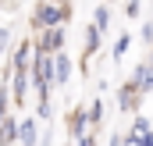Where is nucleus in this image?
<instances>
[{
	"mask_svg": "<svg viewBox=\"0 0 153 146\" xmlns=\"http://www.w3.org/2000/svg\"><path fill=\"white\" fill-rule=\"evenodd\" d=\"M18 139V121L7 114L4 121H0V146H7V143H14Z\"/></svg>",
	"mask_w": 153,
	"mask_h": 146,
	"instance_id": "nucleus-7",
	"label": "nucleus"
},
{
	"mask_svg": "<svg viewBox=\"0 0 153 146\" xmlns=\"http://www.w3.org/2000/svg\"><path fill=\"white\" fill-rule=\"evenodd\" d=\"M61 4H68V0H61Z\"/></svg>",
	"mask_w": 153,
	"mask_h": 146,
	"instance_id": "nucleus-20",
	"label": "nucleus"
},
{
	"mask_svg": "<svg viewBox=\"0 0 153 146\" xmlns=\"http://www.w3.org/2000/svg\"><path fill=\"white\" fill-rule=\"evenodd\" d=\"M25 86H29V72H14V100H25Z\"/></svg>",
	"mask_w": 153,
	"mask_h": 146,
	"instance_id": "nucleus-11",
	"label": "nucleus"
},
{
	"mask_svg": "<svg viewBox=\"0 0 153 146\" xmlns=\"http://www.w3.org/2000/svg\"><path fill=\"white\" fill-rule=\"evenodd\" d=\"M85 121H89V114H85V110H75V114H71V136H75V143L85 136Z\"/></svg>",
	"mask_w": 153,
	"mask_h": 146,
	"instance_id": "nucleus-8",
	"label": "nucleus"
},
{
	"mask_svg": "<svg viewBox=\"0 0 153 146\" xmlns=\"http://www.w3.org/2000/svg\"><path fill=\"white\" fill-rule=\"evenodd\" d=\"M100 118H103V104L93 100V107H89V125H100Z\"/></svg>",
	"mask_w": 153,
	"mask_h": 146,
	"instance_id": "nucleus-13",
	"label": "nucleus"
},
{
	"mask_svg": "<svg viewBox=\"0 0 153 146\" xmlns=\"http://www.w3.org/2000/svg\"><path fill=\"white\" fill-rule=\"evenodd\" d=\"M135 93H139V89H135V86L128 82V86H125V89L117 93V104H121L125 110H132V107H135Z\"/></svg>",
	"mask_w": 153,
	"mask_h": 146,
	"instance_id": "nucleus-9",
	"label": "nucleus"
},
{
	"mask_svg": "<svg viewBox=\"0 0 153 146\" xmlns=\"http://www.w3.org/2000/svg\"><path fill=\"white\" fill-rule=\"evenodd\" d=\"M68 78H71V57L64 50H57L53 54V86H68Z\"/></svg>",
	"mask_w": 153,
	"mask_h": 146,
	"instance_id": "nucleus-3",
	"label": "nucleus"
},
{
	"mask_svg": "<svg viewBox=\"0 0 153 146\" xmlns=\"http://www.w3.org/2000/svg\"><path fill=\"white\" fill-rule=\"evenodd\" d=\"M68 14H71V7L68 4H53V0H43L36 11H32V25L36 29H46V25H64L68 22Z\"/></svg>",
	"mask_w": 153,
	"mask_h": 146,
	"instance_id": "nucleus-1",
	"label": "nucleus"
},
{
	"mask_svg": "<svg viewBox=\"0 0 153 146\" xmlns=\"http://www.w3.org/2000/svg\"><path fill=\"white\" fill-rule=\"evenodd\" d=\"M96 50H100V29L89 25L85 29V54H96Z\"/></svg>",
	"mask_w": 153,
	"mask_h": 146,
	"instance_id": "nucleus-10",
	"label": "nucleus"
},
{
	"mask_svg": "<svg viewBox=\"0 0 153 146\" xmlns=\"http://www.w3.org/2000/svg\"><path fill=\"white\" fill-rule=\"evenodd\" d=\"M111 146H125V139H117V136H114V139H111Z\"/></svg>",
	"mask_w": 153,
	"mask_h": 146,
	"instance_id": "nucleus-19",
	"label": "nucleus"
},
{
	"mask_svg": "<svg viewBox=\"0 0 153 146\" xmlns=\"http://www.w3.org/2000/svg\"><path fill=\"white\" fill-rule=\"evenodd\" d=\"M139 11H143L139 0H128V4H125V14H128V18H139Z\"/></svg>",
	"mask_w": 153,
	"mask_h": 146,
	"instance_id": "nucleus-15",
	"label": "nucleus"
},
{
	"mask_svg": "<svg viewBox=\"0 0 153 146\" xmlns=\"http://www.w3.org/2000/svg\"><path fill=\"white\" fill-rule=\"evenodd\" d=\"M4 46H7V29H0V54H4Z\"/></svg>",
	"mask_w": 153,
	"mask_h": 146,
	"instance_id": "nucleus-18",
	"label": "nucleus"
},
{
	"mask_svg": "<svg viewBox=\"0 0 153 146\" xmlns=\"http://www.w3.org/2000/svg\"><path fill=\"white\" fill-rule=\"evenodd\" d=\"M4 118H7V89L0 86V121H4Z\"/></svg>",
	"mask_w": 153,
	"mask_h": 146,
	"instance_id": "nucleus-16",
	"label": "nucleus"
},
{
	"mask_svg": "<svg viewBox=\"0 0 153 146\" xmlns=\"http://www.w3.org/2000/svg\"><path fill=\"white\" fill-rule=\"evenodd\" d=\"M32 57H36V43H18V50H14V72H29V64H32Z\"/></svg>",
	"mask_w": 153,
	"mask_h": 146,
	"instance_id": "nucleus-5",
	"label": "nucleus"
},
{
	"mask_svg": "<svg viewBox=\"0 0 153 146\" xmlns=\"http://www.w3.org/2000/svg\"><path fill=\"white\" fill-rule=\"evenodd\" d=\"M78 146H96V139H93V136H82V139H78Z\"/></svg>",
	"mask_w": 153,
	"mask_h": 146,
	"instance_id": "nucleus-17",
	"label": "nucleus"
},
{
	"mask_svg": "<svg viewBox=\"0 0 153 146\" xmlns=\"http://www.w3.org/2000/svg\"><path fill=\"white\" fill-rule=\"evenodd\" d=\"M128 43H132L128 36H117V43H114V61H117V57H125V50H128Z\"/></svg>",
	"mask_w": 153,
	"mask_h": 146,
	"instance_id": "nucleus-14",
	"label": "nucleus"
},
{
	"mask_svg": "<svg viewBox=\"0 0 153 146\" xmlns=\"http://www.w3.org/2000/svg\"><path fill=\"white\" fill-rule=\"evenodd\" d=\"M132 86H135L139 93H150V89H153V57H150V61H143V64L135 68V75H132Z\"/></svg>",
	"mask_w": 153,
	"mask_h": 146,
	"instance_id": "nucleus-4",
	"label": "nucleus"
},
{
	"mask_svg": "<svg viewBox=\"0 0 153 146\" xmlns=\"http://www.w3.org/2000/svg\"><path fill=\"white\" fill-rule=\"evenodd\" d=\"M18 143L22 146H36L39 143V132H36V121H32V118L18 121Z\"/></svg>",
	"mask_w": 153,
	"mask_h": 146,
	"instance_id": "nucleus-6",
	"label": "nucleus"
},
{
	"mask_svg": "<svg viewBox=\"0 0 153 146\" xmlns=\"http://www.w3.org/2000/svg\"><path fill=\"white\" fill-rule=\"evenodd\" d=\"M93 25L103 32V29L111 25V11H107V7H96V14H93Z\"/></svg>",
	"mask_w": 153,
	"mask_h": 146,
	"instance_id": "nucleus-12",
	"label": "nucleus"
},
{
	"mask_svg": "<svg viewBox=\"0 0 153 146\" xmlns=\"http://www.w3.org/2000/svg\"><path fill=\"white\" fill-rule=\"evenodd\" d=\"M36 50H43V54H57V50H64V25H46V29H39Z\"/></svg>",
	"mask_w": 153,
	"mask_h": 146,
	"instance_id": "nucleus-2",
	"label": "nucleus"
}]
</instances>
